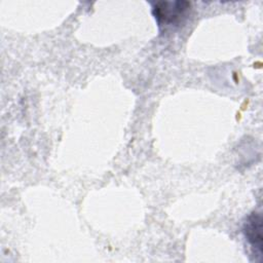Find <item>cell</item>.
<instances>
[{
	"instance_id": "7a4b0ae2",
	"label": "cell",
	"mask_w": 263,
	"mask_h": 263,
	"mask_svg": "<svg viewBox=\"0 0 263 263\" xmlns=\"http://www.w3.org/2000/svg\"><path fill=\"white\" fill-rule=\"evenodd\" d=\"M263 224L262 216L258 212H253L247 218L242 232L248 241L255 260H261L263 254Z\"/></svg>"
},
{
	"instance_id": "6da1fadb",
	"label": "cell",
	"mask_w": 263,
	"mask_h": 263,
	"mask_svg": "<svg viewBox=\"0 0 263 263\" xmlns=\"http://www.w3.org/2000/svg\"><path fill=\"white\" fill-rule=\"evenodd\" d=\"M190 7L188 1H160L154 3L152 12L159 27H172L183 23Z\"/></svg>"
}]
</instances>
